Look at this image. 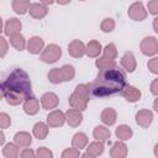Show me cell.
<instances>
[{"label":"cell","instance_id":"obj_1","mask_svg":"<svg viewBox=\"0 0 158 158\" xmlns=\"http://www.w3.org/2000/svg\"><path fill=\"white\" fill-rule=\"evenodd\" d=\"M126 85V75L118 67L102 68L90 85V93L95 98H104L121 93Z\"/></svg>","mask_w":158,"mask_h":158},{"label":"cell","instance_id":"obj_2","mask_svg":"<svg viewBox=\"0 0 158 158\" xmlns=\"http://www.w3.org/2000/svg\"><path fill=\"white\" fill-rule=\"evenodd\" d=\"M1 91L7 102L12 105H17L25 99H30L32 90L27 73L21 68H15L9 72L2 80Z\"/></svg>","mask_w":158,"mask_h":158},{"label":"cell","instance_id":"obj_3","mask_svg":"<svg viewBox=\"0 0 158 158\" xmlns=\"http://www.w3.org/2000/svg\"><path fill=\"white\" fill-rule=\"evenodd\" d=\"M59 56H60V48H58L57 46H49L44 52V54L42 56V59L46 62H54Z\"/></svg>","mask_w":158,"mask_h":158},{"label":"cell","instance_id":"obj_4","mask_svg":"<svg viewBox=\"0 0 158 158\" xmlns=\"http://www.w3.org/2000/svg\"><path fill=\"white\" fill-rule=\"evenodd\" d=\"M142 49L146 54H153L157 52V43L154 41V38L152 37H148V38H144L143 43H142Z\"/></svg>","mask_w":158,"mask_h":158},{"label":"cell","instance_id":"obj_5","mask_svg":"<svg viewBox=\"0 0 158 158\" xmlns=\"http://www.w3.org/2000/svg\"><path fill=\"white\" fill-rule=\"evenodd\" d=\"M42 46H43L42 40L38 38V37H33L28 42V51L32 52V53H37V52H40V49L42 48Z\"/></svg>","mask_w":158,"mask_h":158},{"label":"cell","instance_id":"obj_6","mask_svg":"<svg viewBox=\"0 0 158 158\" xmlns=\"http://www.w3.org/2000/svg\"><path fill=\"white\" fill-rule=\"evenodd\" d=\"M69 52H70L74 57L81 56V54L84 53V46H83V43L79 42V41H74V42L70 44V47H69Z\"/></svg>","mask_w":158,"mask_h":158},{"label":"cell","instance_id":"obj_7","mask_svg":"<svg viewBox=\"0 0 158 158\" xmlns=\"http://www.w3.org/2000/svg\"><path fill=\"white\" fill-rule=\"evenodd\" d=\"M42 104L46 109H51L53 106L57 105V96L54 94H46L43 98H42Z\"/></svg>","mask_w":158,"mask_h":158},{"label":"cell","instance_id":"obj_8","mask_svg":"<svg viewBox=\"0 0 158 158\" xmlns=\"http://www.w3.org/2000/svg\"><path fill=\"white\" fill-rule=\"evenodd\" d=\"M151 120H152V114L149 111H142V112L137 114V122L144 127L151 123Z\"/></svg>","mask_w":158,"mask_h":158},{"label":"cell","instance_id":"obj_9","mask_svg":"<svg viewBox=\"0 0 158 158\" xmlns=\"http://www.w3.org/2000/svg\"><path fill=\"white\" fill-rule=\"evenodd\" d=\"M139 91L137 90V89H135V88H132V86H127L126 88V90L123 91V96L127 99V100H130V101H136L138 98H139Z\"/></svg>","mask_w":158,"mask_h":158},{"label":"cell","instance_id":"obj_10","mask_svg":"<svg viewBox=\"0 0 158 158\" xmlns=\"http://www.w3.org/2000/svg\"><path fill=\"white\" fill-rule=\"evenodd\" d=\"M122 65L128 70L132 72L135 69V60H133V56L132 53H126L122 58Z\"/></svg>","mask_w":158,"mask_h":158},{"label":"cell","instance_id":"obj_11","mask_svg":"<svg viewBox=\"0 0 158 158\" xmlns=\"http://www.w3.org/2000/svg\"><path fill=\"white\" fill-rule=\"evenodd\" d=\"M30 12H31V15H32L33 17H42L43 15H46L47 9L43 7V6L40 5V4H33L32 7H31V10H30Z\"/></svg>","mask_w":158,"mask_h":158},{"label":"cell","instance_id":"obj_12","mask_svg":"<svg viewBox=\"0 0 158 158\" xmlns=\"http://www.w3.org/2000/svg\"><path fill=\"white\" fill-rule=\"evenodd\" d=\"M111 154H112L114 158H122L126 154V147L122 143H116L112 148Z\"/></svg>","mask_w":158,"mask_h":158},{"label":"cell","instance_id":"obj_13","mask_svg":"<svg viewBox=\"0 0 158 158\" xmlns=\"http://www.w3.org/2000/svg\"><path fill=\"white\" fill-rule=\"evenodd\" d=\"M21 28V23L16 20V19H11L9 22H7V25H6V33L7 35H10V33H12V32H16V31H19Z\"/></svg>","mask_w":158,"mask_h":158},{"label":"cell","instance_id":"obj_14","mask_svg":"<svg viewBox=\"0 0 158 158\" xmlns=\"http://www.w3.org/2000/svg\"><path fill=\"white\" fill-rule=\"evenodd\" d=\"M48 123L52 126H58L63 123V115L60 112H53L51 116H48Z\"/></svg>","mask_w":158,"mask_h":158},{"label":"cell","instance_id":"obj_15","mask_svg":"<svg viewBox=\"0 0 158 158\" xmlns=\"http://www.w3.org/2000/svg\"><path fill=\"white\" fill-rule=\"evenodd\" d=\"M38 109V102L37 100H35V98H31L26 104H25V111L28 114H35L37 112Z\"/></svg>","mask_w":158,"mask_h":158},{"label":"cell","instance_id":"obj_16","mask_svg":"<svg viewBox=\"0 0 158 158\" xmlns=\"http://www.w3.org/2000/svg\"><path fill=\"white\" fill-rule=\"evenodd\" d=\"M102 121L107 125H112L115 122V112L111 109H107L102 112Z\"/></svg>","mask_w":158,"mask_h":158},{"label":"cell","instance_id":"obj_17","mask_svg":"<svg viewBox=\"0 0 158 158\" xmlns=\"http://www.w3.org/2000/svg\"><path fill=\"white\" fill-rule=\"evenodd\" d=\"M33 132H35L36 137H38L40 139H42V138H44V136L47 135V127H46L43 123L40 122V123H37V125L35 126Z\"/></svg>","mask_w":158,"mask_h":158},{"label":"cell","instance_id":"obj_18","mask_svg":"<svg viewBox=\"0 0 158 158\" xmlns=\"http://www.w3.org/2000/svg\"><path fill=\"white\" fill-rule=\"evenodd\" d=\"M116 135H117L120 138H122V139H127V138H130V136L132 135V132H131L130 127H127V126H121V127L117 128Z\"/></svg>","mask_w":158,"mask_h":158},{"label":"cell","instance_id":"obj_19","mask_svg":"<svg viewBox=\"0 0 158 158\" xmlns=\"http://www.w3.org/2000/svg\"><path fill=\"white\" fill-rule=\"evenodd\" d=\"M15 141H16L19 144L27 146L28 143H31V137H30L27 133H17V135L15 136Z\"/></svg>","mask_w":158,"mask_h":158},{"label":"cell","instance_id":"obj_20","mask_svg":"<svg viewBox=\"0 0 158 158\" xmlns=\"http://www.w3.org/2000/svg\"><path fill=\"white\" fill-rule=\"evenodd\" d=\"M4 154L5 157L7 158H15L17 156V148L14 146V144H7L5 148H4Z\"/></svg>","mask_w":158,"mask_h":158},{"label":"cell","instance_id":"obj_21","mask_svg":"<svg viewBox=\"0 0 158 158\" xmlns=\"http://www.w3.org/2000/svg\"><path fill=\"white\" fill-rule=\"evenodd\" d=\"M94 136L96 137V138H101V139H106L109 136H110V132L106 130V128H104V127H96L95 128V131H94Z\"/></svg>","mask_w":158,"mask_h":158},{"label":"cell","instance_id":"obj_22","mask_svg":"<svg viewBox=\"0 0 158 158\" xmlns=\"http://www.w3.org/2000/svg\"><path fill=\"white\" fill-rule=\"evenodd\" d=\"M12 6H14V9H15L16 12L23 14V12L26 11L27 6H28V2H27V1H14Z\"/></svg>","mask_w":158,"mask_h":158},{"label":"cell","instance_id":"obj_23","mask_svg":"<svg viewBox=\"0 0 158 158\" xmlns=\"http://www.w3.org/2000/svg\"><path fill=\"white\" fill-rule=\"evenodd\" d=\"M11 43L17 48V49H23V46H25V42H23V37L22 36H19V35H16V36H12V38H11Z\"/></svg>","mask_w":158,"mask_h":158},{"label":"cell","instance_id":"obj_24","mask_svg":"<svg viewBox=\"0 0 158 158\" xmlns=\"http://www.w3.org/2000/svg\"><path fill=\"white\" fill-rule=\"evenodd\" d=\"M86 142V137L83 135V133H77L74 136V139H73V143L74 146H77L78 148H81Z\"/></svg>","mask_w":158,"mask_h":158},{"label":"cell","instance_id":"obj_25","mask_svg":"<svg viewBox=\"0 0 158 158\" xmlns=\"http://www.w3.org/2000/svg\"><path fill=\"white\" fill-rule=\"evenodd\" d=\"M60 72H62V78H63L64 80H70V78H72V77H73V74H74L73 68H72V67H69V65L63 67V69H62Z\"/></svg>","mask_w":158,"mask_h":158},{"label":"cell","instance_id":"obj_26","mask_svg":"<svg viewBox=\"0 0 158 158\" xmlns=\"http://www.w3.org/2000/svg\"><path fill=\"white\" fill-rule=\"evenodd\" d=\"M88 53L90 54V56H96L99 52H100V44L99 43H96V42H90L89 43V46H88Z\"/></svg>","mask_w":158,"mask_h":158},{"label":"cell","instance_id":"obj_27","mask_svg":"<svg viewBox=\"0 0 158 158\" xmlns=\"http://www.w3.org/2000/svg\"><path fill=\"white\" fill-rule=\"evenodd\" d=\"M96 65L98 67H101V69L102 68H110V67H115V62L114 60H109L107 62L106 58H101V59H99L96 62Z\"/></svg>","mask_w":158,"mask_h":158},{"label":"cell","instance_id":"obj_28","mask_svg":"<svg viewBox=\"0 0 158 158\" xmlns=\"http://www.w3.org/2000/svg\"><path fill=\"white\" fill-rule=\"evenodd\" d=\"M68 117H72V118H68L69 123H72V125H77V123H79V122L81 121V116L78 115V114L74 112V111L68 112Z\"/></svg>","mask_w":158,"mask_h":158},{"label":"cell","instance_id":"obj_29","mask_svg":"<svg viewBox=\"0 0 158 158\" xmlns=\"http://www.w3.org/2000/svg\"><path fill=\"white\" fill-rule=\"evenodd\" d=\"M102 152V144L101 143H93L90 147H89V153H93L95 156L100 154Z\"/></svg>","mask_w":158,"mask_h":158},{"label":"cell","instance_id":"obj_30","mask_svg":"<svg viewBox=\"0 0 158 158\" xmlns=\"http://www.w3.org/2000/svg\"><path fill=\"white\" fill-rule=\"evenodd\" d=\"M60 75H62V72H60L59 69H54V70L51 72V74H49V79H51L53 83H58V81L62 80V79H60Z\"/></svg>","mask_w":158,"mask_h":158},{"label":"cell","instance_id":"obj_31","mask_svg":"<svg viewBox=\"0 0 158 158\" xmlns=\"http://www.w3.org/2000/svg\"><path fill=\"white\" fill-rule=\"evenodd\" d=\"M105 56H109L110 58H114L116 56V51H115V46L114 44H109L105 48Z\"/></svg>","mask_w":158,"mask_h":158},{"label":"cell","instance_id":"obj_32","mask_svg":"<svg viewBox=\"0 0 158 158\" xmlns=\"http://www.w3.org/2000/svg\"><path fill=\"white\" fill-rule=\"evenodd\" d=\"M38 158H52V153L46 148H41L38 149Z\"/></svg>","mask_w":158,"mask_h":158},{"label":"cell","instance_id":"obj_33","mask_svg":"<svg viewBox=\"0 0 158 158\" xmlns=\"http://www.w3.org/2000/svg\"><path fill=\"white\" fill-rule=\"evenodd\" d=\"M63 158H78V152L74 149H68L63 153Z\"/></svg>","mask_w":158,"mask_h":158},{"label":"cell","instance_id":"obj_34","mask_svg":"<svg viewBox=\"0 0 158 158\" xmlns=\"http://www.w3.org/2000/svg\"><path fill=\"white\" fill-rule=\"evenodd\" d=\"M148 7L152 14H158V1H151L148 4Z\"/></svg>","mask_w":158,"mask_h":158},{"label":"cell","instance_id":"obj_35","mask_svg":"<svg viewBox=\"0 0 158 158\" xmlns=\"http://www.w3.org/2000/svg\"><path fill=\"white\" fill-rule=\"evenodd\" d=\"M149 68H151L152 72L158 73V58H154L153 60L149 62Z\"/></svg>","mask_w":158,"mask_h":158},{"label":"cell","instance_id":"obj_36","mask_svg":"<svg viewBox=\"0 0 158 158\" xmlns=\"http://www.w3.org/2000/svg\"><path fill=\"white\" fill-rule=\"evenodd\" d=\"M112 26H114V22H112L110 19H106V21H105L104 25H102V28H104V31H111Z\"/></svg>","mask_w":158,"mask_h":158},{"label":"cell","instance_id":"obj_37","mask_svg":"<svg viewBox=\"0 0 158 158\" xmlns=\"http://www.w3.org/2000/svg\"><path fill=\"white\" fill-rule=\"evenodd\" d=\"M22 158H35V156H33V152L31 151V149H25L23 152H22V156H21Z\"/></svg>","mask_w":158,"mask_h":158},{"label":"cell","instance_id":"obj_38","mask_svg":"<svg viewBox=\"0 0 158 158\" xmlns=\"http://www.w3.org/2000/svg\"><path fill=\"white\" fill-rule=\"evenodd\" d=\"M1 117H2V125H1V126H2V127H6V126L10 123V120H7V116H6L5 114H2Z\"/></svg>","mask_w":158,"mask_h":158},{"label":"cell","instance_id":"obj_39","mask_svg":"<svg viewBox=\"0 0 158 158\" xmlns=\"http://www.w3.org/2000/svg\"><path fill=\"white\" fill-rule=\"evenodd\" d=\"M152 91H153L154 94L158 93V80H156V81L152 84Z\"/></svg>","mask_w":158,"mask_h":158},{"label":"cell","instance_id":"obj_40","mask_svg":"<svg viewBox=\"0 0 158 158\" xmlns=\"http://www.w3.org/2000/svg\"><path fill=\"white\" fill-rule=\"evenodd\" d=\"M154 28H156V31L158 32V19L154 20Z\"/></svg>","mask_w":158,"mask_h":158},{"label":"cell","instance_id":"obj_41","mask_svg":"<svg viewBox=\"0 0 158 158\" xmlns=\"http://www.w3.org/2000/svg\"><path fill=\"white\" fill-rule=\"evenodd\" d=\"M154 107H156V110L158 111V100H156V102H154Z\"/></svg>","mask_w":158,"mask_h":158},{"label":"cell","instance_id":"obj_42","mask_svg":"<svg viewBox=\"0 0 158 158\" xmlns=\"http://www.w3.org/2000/svg\"><path fill=\"white\" fill-rule=\"evenodd\" d=\"M156 154H157V156H158V144H157V146H156Z\"/></svg>","mask_w":158,"mask_h":158},{"label":"cell","instance_id":"obj_43","mask_svg":"<svg viewBox=\"0 0 158 158\" xmlns=\"http://www.w3.org/2000/svg\"><path fill=\"white\" fill-rule=\"evenodd\" d=\"M83 158H90V157H89L88 154H84V156H83Z\"/></svg>","mask_w":158,"mask_h":158}]
</instances>
